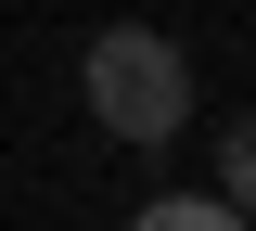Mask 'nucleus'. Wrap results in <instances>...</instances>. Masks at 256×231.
<instances>
[{"label":"nucleus","mask_w":256,"mask_h":231,"mask_svg":"<svg viewBox=\"0 0 256 231\" xmlns=\"http://www.w3.org/2000/svg\"><path fill=\"white\" fill-rule=\"evenodd\" d=\"M77 103H90L102 141L154 154V141L192 129V52H180L166 26H90V52H77Z\"/></svg>","instance_id":"f257e3e1"},{"label":"nucleus","mask_w":256,"mask_h":231,"mask_svg":"<svg viewBox=\"0 0 256 231\" xmlns=\"http://www.w3.org/2000/svg\"><path fill=\"white\" fill-rule=\"evenodd\" d=\"M128 231H244V205H218V193H154Z\"/></svg>","instance_id":"f03ea898"},{"label":"nucleus","mask_w":256,"mask_h":231,"mask_svg":"<svg viewBox=\"0 0 256 231\" xmlns=\"http://www.w3.org/2000/svg\"><path fill=\"white\" fill-rule=\"evenodd\" d=\"M218 205L256 218V116H230V141H218Z\"/></svg>","instance_id":"7ed1b4c3"},{"label":"nucleus","mask_w":256,"mask_h":231,"mask_svg":"<svg viewBox=\"0 0 256 231\" xmlns=\"http://www.w3.org/2000/svg\"><path fill=\"white\" fill-rule=\"evenodd\" d=\"M244 231H256V218H244Z\"/></svg>","instance_id":"20e7f679"}]
</instances>
